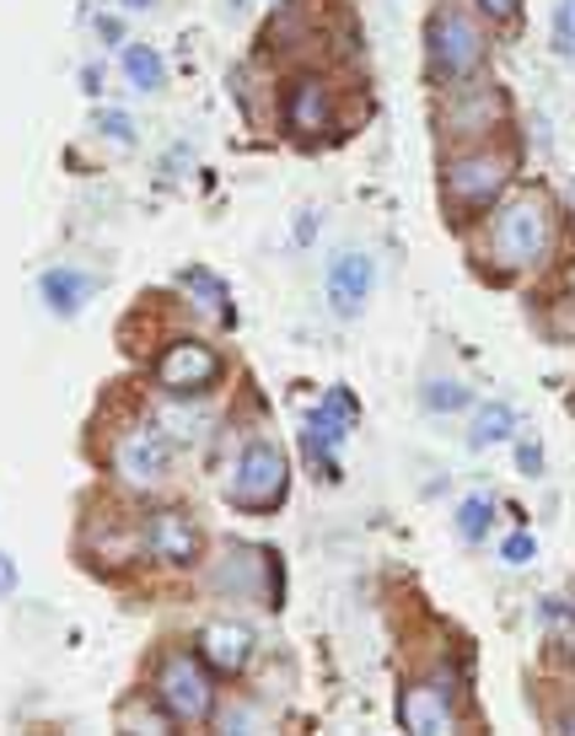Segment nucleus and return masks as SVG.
I'll return each instance as SVG.
<instances>
[{
  "label": "nucleus",
  "instance_id": "20",
  "mask_svg": "<svg viewBox=\"0 0 575 736\" xmlns=\"http://www.w3.org/2000/svg\"><path fill=\"white\" fill-rule=\"evenodd\" d=\"M425 404L441 409V414H452V409L468 404V387H462V382H430V387H425Z\"/></svg>",
  "mask_w": 575,
  "mask_h": 736
},
{
  "label": "nucleus",
  "instance_id": "24",
  "mask_svg": "<svg viewBox=\"0 0 575 736\" xmlns=\"http://www.w3.org/2000/svg\"><path fill=\"white\" fill-rule=\"evenodd\" d=\"M479 6H485V11H490L494 22H511V17H517V11H522V0H479Z\"/></svg>",
  "mask_w": 575,
  "mask_h": 736
},
{
  "label": "nucleus",
  "instance_id": "27",
  "mask_svg": "<svg viewBox=\"0 0 575 736\" xmlns=\"http://www.w3.org/2000/svg\"><path fill=\"white\" fill-rule=\"evenodd\" d=\"M543 614H549V618H560V623H565V618H571V608H565V597H549V608H543Z\"/></svg>",
  "mask_w": 575,
  "mask_h": 736
},
{
  "label": "nucleus",
  "instance_id": "13",
  "mask_svg": "<svg viewBox=\"0 0 575 736\" xmlns=\"http://www.w3.org/2000/svg\"><path fill=\"white\" fill-rule=\"evenodd\" d=\"M371 296V258L366 253H339L329 264V301L333 312H344V318H355L361 307H366Z\"/></svg>",
  "mask_w": 575,
  "mask_h": 736
},
{
  "label": "nucleus",
  "instance_id": "16",
  "mask_svg": "<svg viewBox=\"0 0 575 736\" xmlns=\"http://www.w3.org/2000/svg\"><path fill=\"white\" fill-rule=\"evenodd\" d=\"M511 425H517V414L505 409V404H485V409L473 414L468 441H473V447H494V441H505V436H511Z\"/></svg>",
  "mask_w": 575,
  "mask_h": 736
},
{
  "label": "nucleus",
  "instance_id": "11",
  "mask_svg": "<svg viewBox=\"0 0 575 736\" xmlns=\"http://www.w3.org/2000/svg\"><path fill=\"white\" fill-rule=\"evenodd\" d=\"M146 548H151V559H162V565H194L200 548H205V537H200V527H194L183 511H157L151 527H146Z\"/></svg>",
  "mask_w": 575,
  "mask_h": 736
},
{
  "label": "nucleus",
  "instance_id": "25",
  "mask_svg": "<svg viewBox=\"0 0 575 736\" xmlns=\"http://www.w3.org/2000/svg\"><path fill=\"white\" fill-rule=\"evenodd\" d=\"M522 468H528V473H537V468H543V457H537V447H533V441L522 447Z\"/></svg>",
  "mask_w": 575,
  "mask_h": 736
},
{
  "label": "nucleus",
  "instance_id": "15",
  "mask_svg": "<svg viewBox=\"0 0 575 736\" xmlns=\"http://www.w3.org/2000/svg\"><path fill=\"white\" fill-rule=\"evenodd\" d=\"M86 290H92V280H86V275H76V269H49V275L39 280V296L54 307V312H60V318H71V312L82 307Z\"/></svg>",
  "mask_w": 575,
  "mask_h": 736
},
{
  "label": "nucleus",
  "instance_id": "2",
  "mask_svg": "<svg viewBox=\"0 0 575 736\" xmlns=\"http://www.w3.org/2000/svg\"><path fill=\"white\" fill-rule=\"evenodd\" d=\"M290 490V462L275 441H253V447L237 457V473H232V505L243 511H275Z\"/></svg>",
  "mask_w": 575,
  "mask_h": 736
},
{
  "label": "nucleus",
  "instance_id": "18",
  "mask_svg": "<svg viewBox=\"0 0 575 736\" xmlns=\"http://www.w3.org/2000/svg\"><path fill=\"white\" fill-rule=\"evenodd\" d=\"M183 286L200 290V307H205V312H226V286H221L210 269H189V275H183Z\"/></svg>",
  "mask_w": 575,
  "mask_h": 736
},
{
  "label": "nucleus",
  "instance_id": "4",
  "mask_svg": "<svg viewBox=\"0 0 575 736\" xmlns=\"http://www.w3.org/2000/svg\"><path fill=\"white\" fill-rule=\"evenodd\" d=\"M114 468H119L124 484L135 490H151L172 473V441H167L157 425H129L119 441H114Z\"/></svg>",
  "mask_w": 575,
  "mask_h": 736
},
{
  "label": "nucleus",
  "instance_id": "8",
  "mask_svg": "<svg viewBox=\"0 0 575 736\" xmlns=\"http://www.w3.org/2000/svg\"><path fill=\"white\" fill-rule=\"evenodd\" d=\"M505 119V92L500 86H457L452 97H447V108H441V135H452V140H479V135H490L500 129Z\"/></svg>",
  "mask_w": 575,
  "mask_h": 736
},
{
  "label": "nucleus",
  "instance_id": "22",
  "mask_svg": "<svg viewBox=\"0 0 575 736\" xmlns=\"http://www.w3.org/2000/svg\"><path fill=\"white\" fill-rule=\"evenodd\" d=\"M500 554H505V565H528V559H533V537H528V532H511Z\"/></svg>",
  "mask_w": 575,
  "mask_h": 736
},
{
  "label": "nucleus",
  "instance_id": "17",
  "mask_svg": "<svg viewBox=\"0 0 575 736\" xmlns=\"http://www.w3.org/2000/svg\"><path fill=\"white\" fill-rule=\"evenodd\" d=\"M124 76L140 86V92H157V86H162V60H157L146 43H129V49H124Z\"/></svg>",
  "mask_w": 575,
  "mask_h": 736
},
{
  "label": "nucleus",
  "instance_id": "5",
  "mask_svg": "<svg viewBox=\"0 0 575 736\" xmlns=\"http://www.w3.org/2000/svg\"><path fill=\"white\" fill-rule=\"evenodd\" d=\"M157 694H162V710L167 715H178V721H210V710H215V689H210L205 666L194 661V655H167L162 661V678H157Z\"/></svg>",
  "mask_w": 575,
  "mask_h": 736
},
{
  "label": "nucleus",
  "instance_id": "19",
  "mask_svg": "<svg viewBox=\"0 0 575 736\" xmlns=\"http://www.w3.org/2000/svg\"><path fill=\"white\" fill-rule=\"evenodd\" d=\"M457 532L468 537V543H479L485 532H490V500H462V511H457Z\"/></svg>",
  "mask_w": 575,
  "mask_h": 736
},
{
  "label": "nucleus",
  "instance_id": "14",
  "mask_svg": "<svg viewBox=\"0 0 575 736\" xmlns=\"http://www.w3.org/2000/svg\"><path fill=\"white\" fill-rule=\"evenodd\" d=\"M200 646H205L215 672H243L247 655H253V634H247L243 623H205Z\"/></svg>",
  "mask_w": 575,
  "mask_h": 736
},
{
  "label": "nucleus",
  "instance_id": "26",
  "mask_svg": "<svg viewBox=\"0 0 575 736\" xmlns=\"http://www.w3.org/2000/svg\"><path fill=\"white\" fill-rule=\"evenodd\" d=\"M11 586H17V570H11V559L0 554V591H11Z\"/></svg>",
  "mask_w": 575,
  "mask_h": 736
},
{
  "label": "nucleus",
  "instance_id": "6",
  "mask_svg": "<svg viewBox=\"0 0 575 736\" xmlns=\"http://www.w3.org/2000/svg\"><path fill=\"white\" fill-rule=\"evenodd\" d=\"M511 157L505 151H473V157H457L447 162V200L457 210H473V205H490L494 194L505 189L511 178Z\"/></svg>",
  "mask_w": 575,
  "mask_h": 736
},
{
  "label": "nucleus",
  "instance_id": "10",
  "mask_svg": "<svg viewBox=\"0 0 575 736\" xmlns=\"http://www.w3.org/2000/svg\"><path fill=\"white\" fill-rule=\"evenodd\" d=\"M452 694H457V689H441V683H419V689H404V698H398V721H404V732H414V736L457 732Z\"/></svg>",
  "mask_w": 575,
  "mask_h": 736
},
{
  "label": "nucleus",
  "instance_id": "9",
  "mask_svg": "<svg viewBox=\"0 0 575 736\" xmlns=\"http://www.w3.org/2000/svg\"><path fill=\"white\" fill-rule=\"evenodd\" d=\"M350 425H355V398L344 387H333L329 398H323V409L307 419V457L318 462L323 479H339V468L329 462V447H339L350 436Z\"/></svg>",
  "mask_w": 575,
  "mask_h": 736
},
{
  "label": "nucleus",
  "instance_id": "12",
  "mask_svg": "<svg viewBox=\"0 0 575 736\" xmlns=\"http://www.w3.org/2000/svg\"><path fill=\"white\" fill-rule=\"evenodd\" d=\"M333 124V97H329V82H318V76H301V82H290L286 92V129L301 140H312V135H323Z\"/></svg>",
  "mask_w": 575,
  "mask_h": 736
},
{
  "label": "nucleus",
  "instance_id": "1",
  "mask_svg": "<svg viewBox=\"0 0 575 736\" xmlns=\"http://www.w3.org/2000/svg\"><path fill=\"white\" fill-rule=\"evenodd\" d=\"M485 247H490V258L500 269H528V264H537V258L549 253V210H543V200H537V194L511 200V205L490 221Z\"/></svg>",
  "mask_w": 575,
  "mask_h": 736
},
{
  "label": "nucleus",
  "instance_id": "23",
  "mask_svg": "<svg viewBox=\"0 0 575 736\" xmlns=\"http://www.w3.org/2000/svg\"><path fill=\"white\" fill-rule=\"evenodd\" d=\"M97 129H103L108 140H135V124L124 119V114H97Z\"/></svg>",
  "mask_w": 575,
  "mask_h": 736
},
{
  "label": "nucleus",
  "instance_id": "7",
  "mask_svg": "<svg viewBox=\"0 0 575 736\" xmlns=\"http://www.w3.org/2000/svg\"><path fill=\"white\" fill-rule=\"evenodd\" d=\"M215 376H221V361H215V350L200 344V339H178L162 361H157V382H162L172 398H200V393H210Z\"/></svg>",
  "mask_w": 575,
  "mask_h": 736
},
{
  "label": "nucleus",
  "instance_id": "3",
  "mask_svg": "<svg viewBox=\"0 0 575 736\" xmlns=\"http://www.w3.org/2000/svg\"><path fill=\"white\" fill-rule=\"evenodd\" d=\"M425 43H430L436 76H447V82L473 76V65L485 60V39H479V28H473L462 11H436L430 28H425Z\"/></svg>",
  "mask_w": 575,
  "mask_h": 736
},
{
  "label": "nucleus",
  "instance_id": "28",
  "mask_svg": "<svg viewBox=\"0 0 575 736\" xmlns=\"http://www.w3.org/2000/svg\"><path fill=\"white\" fill-rule=\"evenodd\" d=\"M124 6H151V0H124Z\"/></svg>",
  "mask_w": 575,
  "mask_h": 736
},
{
  "label": "nucleus",
  "instance_id": "21",
  "mask_svg": "<svg viewBox=\"0 0 575 736\" xmlns=\"http://www.w3.org/2000/svg\"><path fill=\"white\" fill-rule=\"evenodd\" d=\"M575 22H571V0H560V11H554V49H560V60H571L575 49Z\"/></svg>",
  "mask_w": 575,
  "mask_h": 736
}]
</instances>
